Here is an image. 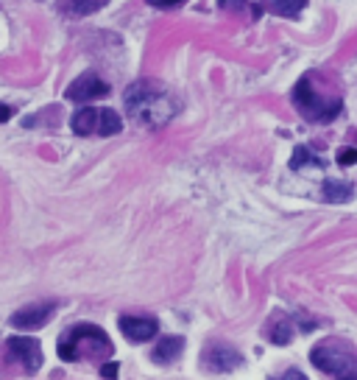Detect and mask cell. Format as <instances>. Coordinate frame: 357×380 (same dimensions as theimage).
<instances>
[{
	"mask_svg": "<svg viewBox=\"0 0 357 380\" xmlns=\"http://www.w3.org/2000/svg\"><path fill=\"white\" fill-rule=\"evenodd\" d=\"M123 101H126V109H128L131 120H137L139 126H146V129L165 126L179 109L176 98L157 82H137V84H131L126 90Z\"/></svg>",
	"mask_w": 357,
	"mask_h": 380,
	"instance_id": "1",
	"label": "cell"
},
{
	"mask_svg": "<svg viewBox=\"0 0 357 380\" xmlns=\"http://www.w3.org/2000/svg\"><path fill=\"white\" fill-rule=\"evenodd\" d=\"M112 350V338L98 325H76L59 338V358L70 363L109 358Z\"/></svg>",
	"mask_w": 357,
	"mask_h": 380,
	"instance_id": "2",
	"label": "cell"
},
{
	"mask_svg": "<svg viewBox=\"0 0 357 380\" xmlns=\"http://www.w3.org/2000/svg\"><path fill=\"white\" fill-rule=\"evenodd\" d=\"M310 361H313V366H318L321 372H327L338 380H357V352L338 338H329V341H321L318 347H313Z\"/></svg>",
	"mask_w": 357,
	"mask_h": 380,
	"instance_id": "3",
	"label": "cell"
},
{
	"mask_svg": "<svg viewBox=\"0 0 357 380\" xmlns=\"http://www.w3.org/2000/svg\"><path fill=\"white\" fill-rule=\"evenodd\" d=\"M293 104L313 123H329V120H335L340 115V98H324L321 93H316V87L310 84V79H302L296 84Z\"/></svg>",
	"mask_w": 357,
	"mask_h": 380,
	"instance_id": "4",
	"label": "cell"
},
{
	"mask_svg": "<svg viewBox=\"0 0 357 380\" xmlns=\"http://www.w3.org/2000/svg\"><path fill=\"white\" fill-rule=\"evenodd\" d=\"M70 126H73L76 134L87 137V134H101V137H109V134H117L123 129V120L117 112L112 109H79L73 118H70Z\"/></svg>",
	"mask_w": 357,
	"mask_h": 380,
	"instance_id": "5",
	"label": "cell"
},
{
	"mask_svg": "<svg viewBox=\"0 0 357 380\" xmlns=\"http://www.w3.org/2000/svg\"><path fill=\"white\" fill-rule=\"evenodd\" d=\"M3 352H6V361L23 366V372H28V374L39 372V366H42V347H39L37 338L15 336V338L6 341V350H3Z\"/></svg>",
	"mask_w": 357,
	"mask_h": 380,
	"instance_id": "6",
	"label": "cell"
},
{
	"mask_svg": "<svg viewBox=\"0 0 357 380\" xmlns=\"http://www.w3.org/2000/svg\"><path fill=\"white\" fill-rule=\"evenodd\" d=\"M104 96H109V84L101 79L98 73H84L67 87V98L76 101V104H87V101H95V98H104Z\"/></svg>",
	"mask_w": 357,
	"mask_h": 380,
	"instance_id": "7",
	"label": "cell"
},
{
	"mask_svg": "<svg viewBox=\"0 0 357 380\" xmlns=\"http://www.w3.org/2000/svg\"><path fill=\"white\" fill-rule=\"evenodd\" d=\"M204 366L209 372H232V369L243 366V355L229 344H212L204 352Z\"/></svg>",
	"mask_w": 357,
	"mask_h": 380,
	"instance_id": "8",
	"label": "cell"
},
{
	"mask_svg": "<svg viewBox=\"0 0 357 380\" xmlns=\"http://www.w3.org/2000/svg\"><path fill=\"white\" fill-rule=\"evenodd\" d=\"M56 314V305L53 302H39V305H28L23 311H17L12 316V327L17 330H37V327H45V322H50V316Z\"/></svg>",
	"mask_w": 357,
	"mask_h": 380,
	"instance_id": "9",
	"label": "cell"
},
{
	"mask_svg": "<svg viewBox=\"0 0 357 380\" xmlns=\"http://www.w3.org/2000/svg\"><path fill=\"white\" fill-rule=\"evenodd\" d=\"M157 330H160V325L154 319H146V316H123L120 319V333L134 344L151 341L157 336Z\"/></svg>",
	"mask_w": 357,
	"mask_h": 380,
	"instance_id": "10",
	"label": "cell"
},
{
	"mask_svg": "<svg viewBox=\"0 0 357 380\" xmlns=\"http://www.w3.org/2000/svg\"><path fill=\"white\" fill-rule=\"evenodd\" d=\"M182 350H184V341L179 338V336H168V338H162L157 347H154V352H151V361L154 363H173L179 355H182Z\"/></svg>",
	"mask_w": 357,
	"mask_h": 380,
	"instance_id": "11",
	"label": "cell"
},
{
	"mask_svg": "<svg viewBox=\"0 0 357 380\" xmlns=\"http://www.w3.org/2000/svg\"><path fill=\"white\" fill-rule=\"evenodd\" d=\"M101 6H104V0H59V9H61L67 17H73V20L90 17V15H95Z\"/></svg>",
	"mask_w": 357,
	"mask_h": 380,
	"instance_id": "12",
	"label": "cell"
},
{
	"mask_svg": "<svg viewBox=\"0 0 357 380\" xmlns=\"http://www.w3.org/2000/svg\"><path fill=\"white\" fill-rule=\"evenodd\" d=\"M321 196L324 201H332V204H340V201H349L354 196V188L349 182H338V179H327L321 185Z\"/></svg>",
	"mask_w": 357,
	"mask_h": 380,
	"instance_id": "13",
	"label": "cell"
},
{
	"mask_svg": "<svg viewBox=\"0 0 357 380\" xmlns=\"http://www.w3.org/2000/svg\"><path fill=\"white\" fill-rule=\"evenodd\" d=\"M307 6V0H265V9L279 17H296Z\"/></svg>",
	"mask_w": 357,
	"mask_h": 380,
	"instance_id": "14",
	"label": "cell"
},
{
	"mask_svg": "<svg viewBox=\"0 0 357 380\" xmlns=\"http://www.w3.org/2000/svg\"><path fill=\"white\" fill-rule=\"evenodd\" d=\"M268 338H271L273 344H288V341L293 338V327H291V322H288V319H279L273 327H268Z\"/></svg>",
	"mask_w": 357,
	"mask_h": 380,
	"instance_id": "15",
	"label": "cell"
},
{
	"mask_svg": "<svg viewBox=\"0 0 357 380\" xmlns=\"http://www.w3.org/2000/svg\"><path fill=\"white\" fill-rule=\"evenodd\" d=\"M307 163H316V165H318V160H316V157L310 154V148L299 145V148L293 151V160H291V168H293V171H299V168H302V165H307Z\"/></svg>",
	"mask_w": 357,
	"mask_h": 380,
	"instance_id": "16",
	"label": "cell"
},
{
	"mask_svg": "<svg viewBox=\"0 0 357 380\" xmlns=\"http://www.w3.org/2000/svg\"><path fill=\"white\" fill-rule=\"evenodd\" d=\"M357 163V148H340L338 151V165H354Z\"/></svg>",
	"mask_w": 357,
	"mask_h": 380,
	"instance_id": "17",
	"label": "cell"
},
{
	"mask_svg": "<svg viewBox=\"0 0 357 380\" xmlns=\"http://www.w3.org/2000/svg\"><path fill=\"white\" fill-rule=\"evenodd\" d=\"M218 3H221V9H226V12H238V9L249 6V0H218Z\"/></svg>",
	"mask_w": 357,
	"mask_h": 380,
	"instance_id": "18",
	"label": "cell"
},
{
	"mask_svg": "<svg viewBox=\"0 0 357 380\" xmlns=\"http://www.w3.org/2000/svg\"><path fill=\"white\" fill-rule=\"evenodd\" d=\"M101 374H104L106 380H115V377H117V363H104V366H101Z\"/></svg>",
	"mask_w": 357,
	"mask_h": 380,
	"instance_id": "19",
	"label": "cell"
},
{
	"mask_svg": "<svg viewBox=\"0 0 357 380\" xmlns=\"http://www.w3.org/2000/svg\"><path fill=\"white\" fill-rule=\"evenodd\" d=\"M279 380H307V374H302L299 369H288V372H284Z\"/></svg>",
	"mask_w": 357,
	"mask_h": 380,
	"instance_id": "20",
	"label": "cell"
},
{
	"mask_svg": "<svg viewBox=\"0 0 357 380\" xmlns=\"http://www.w3.org/2000/svg\"><path fill=\"white\" fill-rule=\"evenodd\" d=\"M12 118V107H0V123H6Z\"/></svg>",
	"mask_w": 357,
	"mask_h": 380,
	"instance_id": "21",
	"label": "cell"
}]
</instances>
